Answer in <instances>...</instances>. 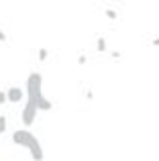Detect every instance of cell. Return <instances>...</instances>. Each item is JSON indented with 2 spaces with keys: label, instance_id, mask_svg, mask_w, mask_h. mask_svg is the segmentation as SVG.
Listing matches in <instances>:
<instances>
[{
  "label": "cell",
  "instance_id": "obj_1",
  "mask_svg": "<svg viewBox=\"0 0 159 161\" xmlns=\"http://www.w3.org/2000/svg\"><path fill=\"white\" fill-rule=\"evenodd\" d=\"M41 88H43V78H41V74H37V71L29 74V78H27V102H33L37 106V110H51L53 102L43 96V90H41Z\"/></svg>",
  "mask_w": 159,
  "mask_h": 161
},
{
  "label": "cell",
  "instance_id": "obj_2",
  "mask_svg": "<svg viewBox=\"0 0 159 161\" xmlns=\"http://www.w3.org/2000/svg\"><path fill=\"white\" fill-rule=\"evenodd\" d=\"M12 143H14V145L25 147V149H29L33 161H43V157H45V155H43V147H41L39 139H37L29 129L14 130V133H12Z\"/></svg>",
  "mask_w": 159,
  "mask_h": 161
},
{
  "label": "cell",
  "instance_id": "obj_3",
  "mask_svg": "<svg viewBox=\"0 0 159 161\" xmlns=\"http://www.w3.org/2000/svg\"><path fill=\"white\" fill-rule=\"evenodd\" d=\"M37 106L33 102H27L25 104V108H23V114H20V118H23V125H25V129H29V126L35 122V118H37Z\"/></svg>",
  "mask_w": 159,
  "mask_h": 161
},
{
  "label": "cell",
  "instance_id": "obj_4",
  "mask_svg": "<svg viewBox=\"0 0 159 161\" xmlns=\"http://www.w3.org/2000/svg\"><path fill=\"white\" fill-rule=\"evenodd\" d=\"M4 94H6V102H10V104H16V102H20V100L25 98V90H20L19 86L8 88Z\"/></svg>",
  "mask_w": 159,
  "mask_h": 161
},
{
  "label": "cell",
  "instance_id": "obj_5",
  "mask_svg": "<svg viewBox=\"0 0 159 161\" xmlns=\"http://www.w3.org/2000/svg\"><path fill=\"white\" fill-rule=\"evenodd\" d=\"M96 49H98L100 53L106 51V39H104V37H100V39H98V43H96Z\"/></svg>",
  "mask_w": 159,
  "mask_h": 161
},
{
  "label": "cell",
  "instance_id": "obj_6",
  "mask_svg": "<svg viewBox=\"0 0 159 161\" xmlns=\"http://www.w3.org/2000/svg\"><path fill=\"white\" fill-rule=\"evenodd\" d=\"M6 130V116H0V135Z\"/></svg>",
  "mask_w": 159,
  "mask_h": 161
},
{
  "label": "cell",
  "instance_id": "obj_7",
  "mask_svg": "<svg viewBox=\"0 0 159 161\" xmlns=\"http://www.w3.org/2000/svg\"><path fill=\"white\" fill-rule=\"evenodd\" d=\"M104 14H106V16H108V19H112V20H114V19H116V16H118V14H116V12H114V10H110V8H106V10H104Z\"/></svg>",
  "mask_w": 159,
  "mask_h": 161
},
{
  "label": "cell",
  "instance_id": "obj_8",
  "mask_svg": "<svg viewBox=\"0 0 159 161\" xmlns=\"http://www.w3.org/2000/svg\"><path fill=\"white\" fill-rule=\"evenodd\" d=\"M47 55H49L47 49H39V59H41V61H45V59H47Z\"/></svg>",
  "mask_w": 159,
  "mask_h": 161
},
{
  "label": "cell",
  "instance_id": "obj_9",
  "mask_svg": "<svg viewBox=\"0 0 159 161\" xmlns=\"http://www.w3.org/2000/svg\"><path fill=\"white\" fill-rule=\"evenodd\" d=\"M4 102H6V94L0 90V104H4Z\"/></svg>",
  "mask_w": 159,
  "mask_h": 161
},
{
  "label": "cell",
  "instance_id": "obj_10",
  "mask_svg": "<svg viewBox=\"0 0 159 161\" xmlns=\"http://www.w3.org/2000/svg\"><path fill=\"white\" fill-rule=\"evenodd\" d=\"M0 41H6V35H4V31L0 29Z\"/></svg>",
  "mask_w": 159,
  "mask_h": 161
},
{
  "label": "cell",
  "instance_id": "obj_11",
  "mask_svg": "<svg viewBox=\"0 0 159 161\" xmlns=\"http://www.w3.org/2000/svg\"><path fill=\"white\" fill-rule=\"evenodd\" d=\"M153 45H155V47H159V37H155V41H153Z\"/></svg>",
  "mask_w": 159,
  "mask_h": 161
}]
</instances>
